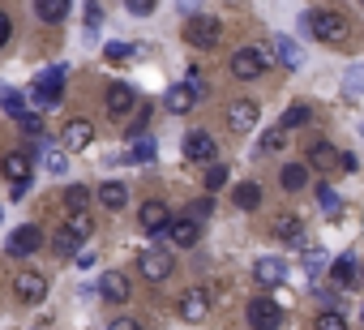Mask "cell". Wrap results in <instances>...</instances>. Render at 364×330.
Instances as JSON below:
<instances>
[{
    "instance_id": "10",
    "label": "cell",
    "mask_w": 364,
    "mask_h": 330,
    "mask_svg": "<svg viewBox=\"0 0 364 330\" xmlns=\"http://www.w3.org/2000/svg\"><path fill=\"white\" fill-rule=\"evenodd\" d=\"M137 223H141V232H146V236H163V228L171 223V206H167L163 198H150V202H141Z\"/></svg>"
},
{
    "instance_id": "9",
    "label": "cell",
    "mask_w": 364,
    "mask_h": 330,
    "mask_svg": "<svg viewBox=\"0 0 364 330\" xmlns=\"http://www.w3.org/2000/svg\"><path fill=\"white\" fill-rule=\"evenodd\" d=\"M257 116H262V112H257L253 99H236V103H228V116H223V120H228V129H232L236 137H245V133L257 129Z\"/></svg>"
},
{
    "instance_id": "47",
    "label": "cell",
    "mask_w": 364,
    "mask_h": 330,
    "mask_svg": "<svg viewBox=\"0 0 364 330\" xmlns=\"http://www.w3.org/2000/svg\"><path fill=\"white\" fill-rule=\"evenodd\" d=\"M124 5H129V14H137V18H146V14L154 9V0H124Z\"/></svg>"
},
{
    "instance_id": "54",
    "label": "cell",
    "mask_w": 364,
    "mask_h": 330,
    "mask_svg": "<svg viewBox=\"0 0 364 330\" xmlns=\"http://www.w3.org/2000/svg\"><path fill=\"white\" fill-rule=\"evenodd\" d=\"M360 5H364V0H360Z\"/></svg>"
},
{
    "instance_id": "25",
    "label": "cell",
    "mask_w": 364,
    "mask_h": 330,
    "mask_svg": "<svg viewBox=\"0 0 364 330\" xmlns=\"http://www.w3.org/2000/svg\"><path fill=\"white\" fill-rule=\"evenodd\" d=\"M279 185H283L287 193H300V189L309 185V168H304V163H287V168L279 172Z\"/></svg>"
},
{
    "instance_id": "24",
    "label": "cell",
    "mask_w": 364,
    "mask_h": 330,
    "mask_svg": "<svg viewBox=\"0 0 364 330\" xmlns=\"http://www.w3.org/2000/svg\"><path fill=\"white\" fill-rule=\"evenodd\" d=\"M39 154H43V168H48L52 176H65V172H69V154H65V146H43V142H39Z\"/></svg>"
},
{
    "instance_id": "52",
    "label": "cell",
    "mask_w": 364,
    "mask_h": 330,
    "mask_svg": "<svg viewBox=\"0 0 364 330\" xmlns=\"http://www.w3.org/2000/svg\"><path fill=\"white\" fill-rule=\"evenodd\" d=\"M223 5H240V0H223Z\"/></svg>"
},
{
    "instance_id": "15",
    "label": "cell",
    "mask_w": 364,
    "mask_h": 330,
    "mask_svg": "<svg viewBox=\"0 0 364 330\" xmlns=\"http://www.w3.org/2000/svg\"><path fill=\"white\" fill-rule=\"evenodd\" d=\"M90 142H95V124H90V120H82V116H77V120H69V124L60 129V146H65V154H77V150H86Z\"/></svg>"
},
{
    "instance_id": "4",
    "label": "cell",
    "mask_w": 364,
    "mask_h": 330,
    "mask_svg": "<svg viewBox=\"0 0 364 330\" xmlns=\"http://www.w3.org/2000/svg\"><path fill=\"white\" fill-rule=\"evenodd\" d=\"M245 317H249L253 330H279V326H283V309H279L270 296H253V300L245 304Z\"/></svg>"
},
{
    "instance_id": "3",
    "label": "cell",
    "mask_w": 364,
    "mask_h": 330,
    "mask_svg": "<svg viewBox=\"0 0 364 330\" xmlns=\"http://www.w3.org/2000/svg\"><path fill=\"white\" fill-rule=\"evenodd\" d=\"M171 270H176L171 249H141V253H137V275H141L146 283H163Z\"/></svg>"
},
{
    "instance_id": "5",
    "label": "cell",
    "mask_w": 364,
    "mask_h": 330,
    "mask_svg": "<svg viewBox=\"0 0 364 330\" xmlns=\"http://www.w3.org/2000/svg\"><path fill=\"white\" fill-rule=\"evenodd\" d=\"M266 65H270V56L257 52V48H236V52H232V73H236L240 82H257V78L266 73Z\"/></svg>"
},
{
    "instance_id": "31",
    "label": "cell",
    "mask_w": 364,
    "mask_h": 330,
    "mask_svg": "<svg viewBox=\"0 0 364 330\" xmlns=\"http://www.w3.org/2000/svg\"><path fill=\"white\" fill-rule=\"evenodd\" d=\"M0 107H5V112L18 120V116H26V112H31V99H26V95H18V90H0Z\"/></svg>"
},
{
    "instance_id": "39",
    "label": "cell",
    "mask_w": 364,
    "mask_h": 330,
    "mask_svg": "<svg viewBox=\"0 0 364 330\" xmlns=\"http://www.w3.org/2000/svg\"><path fill=\"white\" fill-rule=\"evenodd\" d=\"M82 245H86V240H77V236H69V232L60 228V236H56V253H60V257H69V253H82Z\"/></svg>"
},
{
    "instance_id": "2",
    "label": "cell",
    "mask_w": 364,
    "mask_h": 330,
    "mask_svg": "<svg viewBox=\"0 0 364 330\" xmlns=\"http://www.w3.org/2000/svg\"><path fill=\"white\" fill-rule=\"evenodd\" d=\"M219 39H223V22H219V18L189 14V22H185V43H189V48L210 52V48H219Z\"/></svg>"
},
{
    "instance_id": "46",
    "label": "cell",
    "mask_w": 364,
    "mask_h": 330,
    "mask_svg": "<svg viewBox=\"0 0 364 330\" xmlns=\"http://www.w3.org/2000/svg\"><path fill=\"white\" fill-rule=\"evenodd\" d=\"M99 22H103V9L95 5V0H90V5H86V31H95Z\"/></svg>"
},
{
    "instance_id": "6",
    "label": "cell",
    "mask_w": 364,
    "mask_h": 330,
    "mask_svg": "<svg viewBox=\"0 0 364 330\" xmlns=\"http://www.w3.org/2000/svg\"><path fill=\"white\" fill-rule=\"evenodd\" d=\"M31 172H35L31 150H9L5 159H0V176H5L9 185H31Z\"/></svg>"
},
{
    "instance_id": "43",
    "label": "cell",
    "mask_w": 364,
    "mask_h": 330,
    "mask_svg": "<svg viewBox=\"0 0 364 330\" xmlns=\"http://www.w3.org/2000/svg\"><path fill=\"white\" fill-rule=\"evenodd\" d=\"M210 215H215L210 193H206V198H198V202H189V219H198V223H202V219H210Z\"/></svg>"
},
{
    "instance_id": "8",
    "label": "cell",
    "mask_w": 364,
    "mask_h": 330,
    "mask_svg": "<svg viewBox=\"0 0 364 330\" xmlns=\"http://www.w3.org/2000/svg\"><path fill=\"white\" fill-rule=\"evenodd\" d=\"M103 107H107V116H112V120H124V116L137 107V90H133V86H124V82H112V86L103 90Z\"/></svg>"
},
{
    "instance_id": "49",
    "label": "cell",
    "mask_w": 364,
    "mask_h": 330,
    "mask_svg": "<svg viewBox=\"0 0 364 330\" xmlns=\"http://www.w3.org/2000/svg\"><path fill=\"white\" fill-rule=\"evenodd\" d=\"M14 39V22H9V14H0V48H5Z\"/></svg>"
},
{
    "instance_id": "42",
    "label": "cell",
    "mask_w": 364,
    "mask_h": 330,
    "mask_svg": "<svg viewBox=\"0 0 364 330\" xmlns=\"http://www.w3.org/2000/svg\"><path fill=\"white\" fill-rule=\"evenodd\" d=\"M283 142H287V133H279V129H270L262 142H257V154H270V150H283Z\"/></svg>"
},
{
    "instance_id": "41",
    "label": "cell",
    "mask_w": 364,
    "mask_h": 330,
    "mask_svg": "<svg viewBox=\"0 0 364 330\" xmlns=\"http://www.w3.org/2000/svg\"><path fill=\"white\" fill-rule=\"evenodd\" d=\"M228 185V168L223 163H206V189H223Z\"/></svg>"
},
{
    "instance_id": "40",
    "label": "cell",
    "mask_w": 364,
    "mask_h": 330,
    "mask_svg": "<svg viewBox=\"0 0 364 330\" xmlns=\"http://www.w3.org/2000/svg\"><path fill=\"white\" fill-rule=\"evenodd\" d=\"M321 266H330L326 249H304V270H309V275H321Z\"/></svg>"
},
{
    "instance_id": "37",
    "label": "cell",
    "mask_w": 364,
    "mask_h": 330,
    "mask_svg": "<svg viewBox=\"0 0 364 330\" xmlns=\"http://www.w3.org/2000/svg\"><path fill=\"white\" fill-rule=\"evenodd\" d=\"M65 78H69V73L56 65V69H43V73L35 78V86H43V90H65Z\"/></svg>"
},
{
    "instance_id": "34",
    "label": "cell",
    "mask_w": 364,
    "mask_h": 330,
    "mask_svg": "<svg viewBox=\"0 0 364 330\" xmlns=\"http://www.w3.org/2000/svg\"><path fill=\"white\" fill-rule=\"evenodd\" d=\"M18 129H22V133H26L35 146L43 142V120H39V112H26V116H18Z\"/></svg>"
},
{
    "instance_id": "19",
    "label": "cell",
    "mask_w": 364,
    "mask_h": 330,
    "mask_svg": "<svg viewBox=\"0 0 364 330\" xmlns=\"http://www.w3.org/2000/svg\"><path fill=\"white\" fill-rule=\"evenodd\" d=\"M330 283H334V287H343V292H351V287L360 283V266H355L347 253H343V257H334V262H330Z\"/></svg>"
},
{
    "instance_id": "23",
    "label": "cell",
    "mask_w": 364,
    "mask_h": 330,
    "mask_svg": "<svg viewBox=\"0 0 364 330\" xmlns=\"http://www.w3.org/2000/svg\"><path fill=\"white\" fill-rule=\"evenodd\" d=\"M274 56L283 60V69H300V65H304L300 43H296V39H287V35H274Z\"/></svg>"
},
{
    "instance_id": "14",
    "label": "cell",
    "mask_w": 364,
    "mask_h": 330,
    "mask_svg": "<svg viewBox=\"0 0 364 330\" xmlns=\"http://www.w3.org/2000/svg\"><path fill=\"white\" fill-rule=\"evenodd\" d=\"M163 236H167L176 249H193V245L202 240V223H198V219H189V215H185V219H171V223L163 228Z\"/></svg>"
},
{
    "instance_id": "45",
    "label": "cell",
    "mask_w": 364,
    "mask_h": 330,
    "mask_svg": "<svg viewBox=\"0 0 364 330\" xmlns=\"http://www.w3.org/2000/svg\"><path fill=\"white\" fill-rule=\"evenodd\" d=\"M129 52H133L129 43H107V48H103V56H107L112 65H120V60H129Z\"/></svg>"
},
{
    "instance_id": "13",
    "label": "cell",
    "mask_w": 364,
    "mask_h": 330,
    "mask_svg": "<svg viewBox=\"0 0 364 330\" xmlns=\"http://www.w3.org/2000/svg\"><path fill=\"white\" fill-rule=\"evenodd\" d=\"M14 296H18L22 304H39V300L48 296V279H43L39 270H18V275H14Z\"/></svg>"
},
{
    "instance_id": "20",
    "label": "cell",
    "mask_w": 364,
    "mask_h": 330,
    "mask_svg": "<svg viewBox=\"0 0 364 330\" xmlns=\"http://www.w3.org/2000/svg\"><path fill=\"white\" fill-rule=\"evenodd\" d=\"M163 107H167L171 116H189V112L198 107V95H193V90H189L185 82H180V86H171V90H167V99H163Z\"/></svg>"
},
{
    "instance_id": "55",
    "label": "cell",
    "mask_w": 364,
    "mask_h": 330,
    "mask_svg": "<svg viewBox=\"0 0 364 330\" xmlns=\"http://www.w3.org/2000/svg\"><path fill=\"white\" fill-rule=\"evenodd\" d=\"M360 313H364V309H360Z\"/></svg>"
},
{
    "instance_id": "48",
    "label": "cell",
    "mask_w": 364,
    "mask_h": 330,
    "mask_svg": "<svg viewBox=\"0 0 364 330\" xmlns=\"http://www.w3.org/2000/svg\"><path fill=\"white\" fill-rule=\"evenodd\" d=\"M360 163H355V154L351 150H338V172H355Z\"/></svg>"
},
{
    "instance_id": "7",
    "label": "cell",
    "mask_w": 364,
    "mask_h": 330,
    "mask_svg": "<svg viewBox=\"0 0 364 330\" xmlns=\"http://www.w3.org/2000/svg\"><path fill=\"white\" fill-rule=\"evenodd\" d=\"M176 313H180V321H189V326L206 321V313H210V292H202V287H189L185 296L176 300Z\"/></svg>"
},
{
    "instance_id": "26",
    "label": "cell",
    "mask_w": 364,
    "mask_h": 330,
    "mask_svg": "<svg viewBox=\"0 0 364 330\" xmlns=\"http://www.w3.org/2000/svg\"><path fill=\"white\" fill-rule=\"evenodd\" d=\"M99 202H103L107 211H124V206H129V189H124L120 181H107V185L99 189Z\"/></svg>"
},
{
    "instance_id": "11",
    "label": "cell",
    "mask_w": 364,
    "mask_h": 330,
    "mask_svg": "<svg viewBox=\"0 0 364 330\" xmlns=\"http://www.w3.org/2000/svg\"><path fill=\"white\" fill-rule=\"evenodd\" d=\"M270 232L283 240V245H291V249H309V236H304V223L291 215V211H279L274 215V223H270Z\"/></svg>"
},
{
    "instance_id": "16",
    "label": "cell",
    "mask_w": 364,
    "mask_h": 330,
    "mask_svg": "<svg viewBox=\"0 0 364 330\" xmlns=\"http://www.w3.org/2000/svg\"><path fill=\"white\" fill-rule=\"evenodd\" d=\"M215 154H219V146H215V137H210L206 129H189V133H185V159H193V163H215Z\"/></svg>"
},
{
    "instance_id": "51",
    "label": "cell",
    "mask_w": 364,
    "mask_h": 330,
    "mask_svg": "<svg viewBox=\"0 0 364 330\" xmlns=\"http://www.w3.org/2000/svg\"><path fill=\"white\" fill-rule=\"evenodd\" d=\"M77 266H82V270H86V266H95V253H90V249H82V253H77Z\"/></svg>"
},
{
    "instance_id": "38",
    "label": "cell",
    "mask_w": 364,
    "mask_h": 330,
    "mask_svg": "<svg viewBox=\"0 0 364 330\" xmlns=\"http://www.w3.org/2000/svg\"><path fill=\"white\" fill-rule=\"evenodd\" d=\"M185 86H189L198 99H206V78H202V69H198V65H189V69H185Z\"/></svg>"
},
{
    "instance_id": "35",
    "label": "cell",
    "mask_w": 364,
    "mask_h": 330,
    "mask_svg": "<svg viewBox=\"0 0 364 330\" xmlns=\"http://www.w3.org/2000/svg\"><path fill=\"white\" fill-rule=\"evenodd\" d=\"M317 206H321V215H326V219H334V215L343 211V206H338V193H334L330 185H317Z\"/></svg>"
},
{
    "instance_id": "27",
    "label": "cell",
    "mask_w": 364,
    "mask_h": 330,
    "mask_svg": "<svg viewBox=\"0 0 364 330\" xmlns=\"http://www.w3.org/2000/svg\"><path fill=\"white\" fill-rule=\"evenodd\" d=\"M309 103H291L287 112H283V120H279V133H291V129H300V124H309Z\"/></svg>"
},
{
    "instance_id": "33",
    "label": "cell",
    "mask_w": 364,
    "mask_h": 330,
    "mask_svg": "<svg viewBox=\"0 0 364 330\" xmlns=\"http://www.w3.org/2000/svg\"><path fill=\"white\" fill-rule=\"evenodd\" d=\"M60 99H65V90H43V86H35V90H31V107H43V112L60 107Z\"/></svg>"
},
{
    "instance_id": "53",
    "label": "cell",
    "mask_w": 364,
    "mask_h": 330,
    "mask_svg": "<svg viewBox=\"0 0 364 330\" xmlns=\"http://www.w3.org/2000/svg\"><path fill=\"white\" fill-rule=\"evenodd\" d=\"M360 133H364V124H360Z\"/></svg>"
},
{
    "instance_id": "36",
    "label": "cell",
    "mask_w": 364,
    "mask_h": 330,
    "mask_svg": "<svg viewBox=\"0 0 364 330\" xmlns=\"http://www.w3.org/2000/svg\"><path fill=\"white\" fill-rule=\"evenodd\" d=\"M313 330H347V317L338 309H321L317 321H313Z\"/></svg>"
},
{
    "instance_id": "21",
    "label": "cell",
    "mask_w": 364,
    "mask_h": 330,
    "mask_svg": "<svg viewBox=\"0 0 364 330\" xmlns=\"http://www.w3.org/2000/svg\"><path fill=\"white\" fill-rule=\"evenodd\" d=\"M309 168H317V172H338V146L313 142V146H309Z\"/></svg>"
},
{
    "instance_id": "17",
    "label": "cell",
    "mask_w": 364,
    "mask_h": 330,
    "mask_svg": "<svg viewBox=\"0 0 364 330\" xmlns=\"http://www.w3.org/2000/svg\"><path fill=\"white\" fill-rule=\"evenodd\" d=\"M253 279H257L262 287H279V283L287 279V262H283V257H257V262H253Z\"/></svg>"
},
{
    "instance_id": "22",
    "label": "cell",
    "mask_w": 364,
    "mask_h": 330,
    "mask_svg": "<svg viewBox=\"0 0 364 330\" xmlns=\"http://www.w3.org/2000/svg\"><path fill=\"white\" fill-rule=\"evenodd\" d=\"M69 9H73V0H35V18H39V22H48V26L65 22V18H69Z\"/></svg>"
},
{
    "instance_id": "44",
    "label": "cell",
    "mask_w": 364,
    "mask_h": 330,
    "mask_svg": "<svg viewBox=\"0 0 364 330\" xmlns=\"http://www.w3.org/2000/svg\"><path fill=\"white\" fill-rule=\"evenodd\" d=\"M343 90H347V95H360V90H364V65H355V69L343 78Z\"/></svg>"
},
{
    "instance_id": "29",
    "label": "cell",
    "mask_w": 364,
    "mask_h": 330,
    "mask_svg": "<svg viewBox=\"0 0 364 330\" xmlns=\"http://www.w3.org/2000/svg\"><path fill=\"white\" fill-rule=\"evenodd\" d=\"M236 206H240V211H257V206H262V185H253V181L236 185Z\"/></svg>"
},
{
    "instance_id": "30",
    "label": "cell",
    "mask_w": 364,
    "mask_h": 330,
    "mask_svg": "<svg viewBox=\"0 0 364 330\" xmlns=\"http://www.w3.org/2000/svg\"><path fill=\"white\" fill-rule=\"evenodd\" d=\"M65 232H69V236H77V240H90L95 219H90L86 211H73V215H69V223H65Z\"/></svg>"
},
{
    "instance_id": "32",
    "label": "cell",
    "mask_w": 364,
    "mask_h": 330,
    "mask_svg": "<svg viewBox=\"0 0 364 330\" xmlns=\"http://www.w3.org/2000/svg\"><path fill=\"white\" fill-rule=\"evenodd\" d=\"M60 202H65V211H69V215H73V211H86V206H90V189H86V185H69Z\"/></svg>"
},
{
    "instance_id": "28",
    "label": "cell",
    "mask_w": 364,
    "mask_h": 330,
    "mask_svg": "<svg viewBox=\"0 0 364 330\" xmlns=\"http://www.w3.org/2000/svg\"><path fill=\"white\" fill-rule=\"evenodd\" d=\"M154 150H159L154 137H150V133H137L133 146H129V159H133V163H154Z\"/></svg>"
},
{
    "instance_id": "18",
    "label": "cell",
    "mask_w": 364,
    "mask_h": 330,
    "mask_svg": "<svg viewBox=\"0 0 364 330\" xmlns=\"http://www.w3.org/2000/svg\"><path fill=\"white\" fill-rule=\"evenodd\" d=\"M99 292H103L107 304H124V300H129V275H124V270H103Z\"/></svg>"
},
{
    "instance_id": "50",
    "label": "cell",
    "mask_w": 364,
    "mask_h": 330,
    "mask_svg": "<svg viewBox=\"0 0 364 330\" xmlns=\"http://www.w3.org/2000/svg\"><path fill=\"white\" fill-rule=\"evenodd\" d=\"M107 330H141V326H137V321H133V317H116V321H112V326H107Z\"/></svg>"
},
{
    "instance_id": "1",
    "label": "cell",
    "mask_w": 364,
    "mask_h": 330,
    "mask_svg": "<svg viewBox=\"0 0 364 330\" xmlns=\"http://www.w3.org/2000/svg\"><path fill=\"white\" fill-rule=\"evenodd\" d=\"M300 26L313 31V39H321V43H330V48H338V43L347 39V18L334 14V9H313V14L300 18Z\"/></svg>"
},
{
    "instance_id": "12",
    "label": "cell",
    "mask_w": 364,
    "mask_h": 330,
    "mask_svg": "<svg viewBox=\"0 0 364 330\" xmlns=\"http://www.w3.org/2000/svg\"><path fill=\"white\" fill-rule=\"evenodd\" d=\"M9 257H31V253H39L43 249V232H39V223H22V228H14V236H9Z\"/></svg>"
}]
</instances>
